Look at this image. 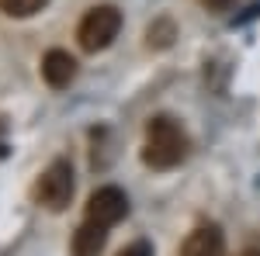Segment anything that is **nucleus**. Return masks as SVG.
<instances>
[{
    "mask_svg": "<svg viewBox=\"0 0 260 256\" xmlns=\"http://www.w3.org/2000/svg\"><path fill=\"white\" fill-rule=\"evenodd\" d=\"M118 31H121V11L115 4H98L80 18L77 42H80L83 52H101L118 39Z\"/></svg>",
    "mask_w": 260,
    "mask_h": 256,
    "instance_id": "f03ea898",
    "label": "nucleus"
},
{
    "mask_svg": "<svg viewBox=\"0 0 260 256\" xmlns=\"http://www.w3.org/2000/svg\"><path fill=\"white\" fill-rule=\"evenodd\" d=\"M174 39H177V28H174V21H167V18L153 21L149 31H146V45L149 49H167Z\"/></svg>",
    "mask_w": 260,
    "mask_h": 256,
    "instance_id": "6e6552de",
    "label": "nucleus"
},
{
    "mask_svg": "<svg viewBox=\"0 0 260 256\" xmlns=\"http://www.w3.org/2000/svg\"><path fill=\"white\" fill-rule=\"evenodd\" d=\"M118 256H153V246H149V242H132V246H125Z\"/></svg>",
    "mask_w": 260,
    "mask_h": 256,
    "instance_id": "9d476101",
    "label": "nucleus"
},
{
    "mask_svg": "<svg viewBox=\"0 0 260 256\" xmlns=\"http://www.w3.org/2000/svg\"><path fill=\"white\" fill-rule=\"evenodd\" d=\"M187 156V135L170 115H156L146 125V145H142V163L153 170H174Z\"/></svg>",
    "mask_w": 260,
    "mask_h": 256,
    "instance_id": "f257e3e1",
    "label": "nucleus"
},
{
    "mask_svg": "<svg viewBox=\"0 0 260 256\" xmlns=\"http://www.w3.org/2000/svg\"><path fill=\"white\" fill-rule=\"evenodd\" d=\"M201 4H205L208 11H229V7H233V0H201Z\"/></svg>",
    "mask_w": 260,
    "mask_h": 256,
    "instance_id": "9b49d317",
    "label": "nucleus"
},
{
    "mask_svg": "<svg viewBox=\"0 0 260 256\" xmlns=\"http://www.w3.org/2000/svg\"><path fill=\"white\" fill-rule=\"evenodd\" d=\"M104 242H108V225L83 218V225L73 232V256H101Z\"/></svg>",
    "mask_w": 260,
    "mask_h": 256,
    "instance_id": "0eeeda50",
    "label": "nucleus"
},
{
    "mask_svg": "<svg viewBox=\"0 0 260 256\" xmlns=\"http://www.w3.org/2000/svg\"><path fill=\"white\" fill-rule=\"evenodd\" d=\"M177 256H225V236H222V229L219 225H198L194 232H187Z\"/></svg>",
    "mask_w": 260,
    "mask_h": 256,
    "instance_id": "39448f33",
    "label": "nucleus"
},
{
    "mask_svg": "<svg viewBox=\"0 0 260 256\" xmlns=\"http://www.w3.org/2000/svg\"><path fill=\"white\" fill-rule=\"evenodd\" d=\"M128 215V197L118 187H98L90 201H87V218L98 222V225H118L121 218Z\"/></svg>",
    "mask_w": 260,
    "mask_h": 256,
    "instance_id": "20e7f679",
    "label": "nucleus"
},
{
    "mask_svg": "<svg viewBox=\"0 0 260 256\" xmlns=\"http://www.w3.org/2000/svg\"><path fill=\"white\" fill-rule=\"evenodd\" d=\"M73 187H77V180H73L70 159H52L35 184V201L49 211H66L73 201Z\"/></svg>",
    "mask_w": 260,
    "mask_h": 256,
    "instance_id": "7ed1b4c3",
    "label": "nucleus"
},
{
    "mask_svg": "<svg viewBox=\"0 0 260 256\" xmlns=\"http://www.w3.org/2000/svg\"><path fill=\"white\" fill-rule=\"evenodd\" d=\"M73 77H77V59H73L66 49H49V52L42 56V80H45L52 90L70 87Z\"/></svg>",
    "mask_w": 260,
    "mask_h": 256,
    "instance_id": "423d86ee",
    "label": "nucleus"
},
{
    "mask_svg": "<svg viewBox=\"0 0 260 256\" xmlns=\"http://www.w3.org/2000/svg\"><path fill=\"white\" fill-rule=\"evenodd\" d=\"M243 256H260V253H243Z\"/></svg>",
    "mask_w": 260,
    "mask_h": 256,
    "instance_id": "f8f14e48",
    "label": "nucleus"
},
{
    "mask_svg": "<svg viewBox=\"0 0 260 256\" xmlns=\"http://www.w3.org/2000/svg\"><path fill=\"white\" fill-rule=\"evenodd\" d=\"M49 0H0V11L7 18H35L39 11H45Z\"/></svg>",
    "mask_w": 260,
    "mask_h": 256,
    "instance_id": "1a4fd4ad",
    "label": "nucleus"
}]
</instances>
